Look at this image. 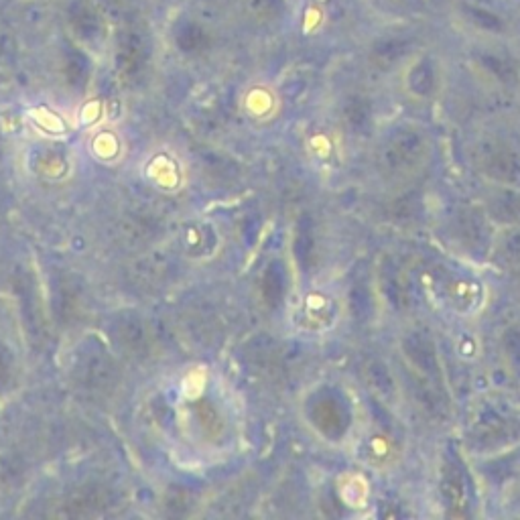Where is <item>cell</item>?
<instances>
[{
    "mask_svg": "<svg viewBox=\"0 0 520 520\" xmlns=\"http://www.w3.org/2000/svg\"><path fill=\"white\" fill-rule=\"evenodd\" d=\"M364 458L372 468H378V470L393 468V464L399 460L397 443L386 433H372L366 441Z\"/></svg>",
    "mask_w": 520,
    "mask_h": 520,
    "instance_id": "6da1fadb",
    "label": "cell"
}]
</instances>
